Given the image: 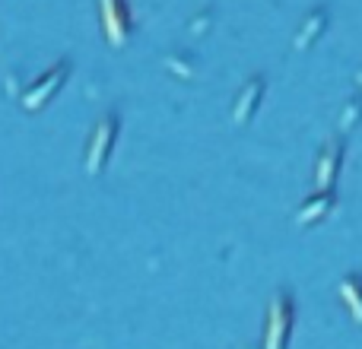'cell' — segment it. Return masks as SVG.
I'll list each match as a JSON object with an SVG mask.
<instances>
[{
    "mask_svg": "<svg viewBox=\"0 0 362 349\" xmlns=\"http://www.w3.org/2000/svg\"><path fill=\"white\" fill-rule=\"evenodd\" d=\"M293 321H296V305L289 292H276L267 308V327H264V349H286L293 337Z\"/></svg>",
    "mask_w": 362,
    "mask_h": 349,
    "instance_id": "cell-1",
    "label": "cell"
},
{
    "mask_svg": "<svg viewBox=\"0 0 362 349\" xmlns=\"http://www.w3.org/2000/svg\"><path fill=\"white\" fill-rule=\"evenodd\" d=\"M115 140H118V114L108 112L99 124L93 127V137L86 143V174L89 178H99L105 172L108 159H112Z\"/></svg>",
    "mask_w": 362,
    "mask_h": 349,
    "instance_id": "cell-2",
    "label": "cell"
},
{
    "mask_svg": "<svg viewBox=\"0 0 362 349\" xmlns=\"http://www.w3.org/2000/svg\"><path fill=\"white\" fill-rule=\"evenodd\" d=\"M67 73H70V61H57L54 67L45 70V73L38 76V80L32 83V86L25 89L23 95H19V105H23L25 112H42V108L48 105V102L64 89V83H67Z\"/></svg>",
    "mask_w": 362,
    "mask_h": 349,
    "instance_id": "cell-3",
    "label": "cell"
},
{
    "mask_svg": "<svg viewBox=\"0 0 362 349\" xmlns=\"http://www.w3.org/2000/svg\"><path fill=\"white\" fill-rule=\"evenodd\" d=\"M99 19H102V32H105L112 48H124L131 42V6L127 0H99Z\"/></svg>",
    "mask_w": 362,
    "mask_h": 349,
    "instance_id": "cell-4",
    "label": "cell"
},
{
    "mask_svg": "<svg viewBox=\"0 0 362 349\" xmlns=\"http://www.w3.org/2000/svg\"><path fill=\"white\" fill-rule=\"evenodd\" d=\"M340 165H344V143L331 140V143H325V150L318 153V162H315V181H318L321 191H334Z\"/></svg>",
    "mask_w": 362,
    "mask_h": 349,
    "instance_id": "cell-5",
    "label": "cell"
},
{
    "mask_svg": "<svg viewBox=\"0 0 362 349\" xmlns=\"http://www.w3.org/2000/svg\"><path fill=\"white\" fill-rule=\"evenodd\" d=\"M261 99H264V80L261 76H255V80H248L245 83V89L238 93L235 105H232V121H235V124H248V121L255 118Z\"/></svg>",
    "mask_w": 362,
    "mask_h": 349,
    "instance_id": "cell-6",
    "label": "cell"
},
{
    "mask_svg": "<svg viewBox=\"0 0 362 349\" xmlns=\"http://www.w3.org/2000/svg\"><path fill=\"white\" fill-rule=\"evenodd\" d=\"M334 191H318L315 197H308L305 203L299 206V213H296V223L299 225H315V223H321V219L327 216V213L334 210Z\"/></svg>",
    "mask_w": 362,
    "mask_h": 349,
    "instance_id": "cell-7",
    "label": "cell"
},
{
    "mask_svg": "<svg viewBox=\"0 0 362 349\" xmlns=\"http://www.w3.org/2000/svg\"><path fill=\"white\" fill-rule=\"evenodd\" d=\"M340 299H344V305L350 308L353 321L362 324V276L359 273L344 276V283H340Z\"/></svg>",
    "mask_w": 362,
    "mask_h": 349,
    "instance_id": "cell-8",
    "label": "cell"
},
{
    "mask_svg": "<svg viewBox=\"0 0 362 349\" xmlns=\"http://www.w3.org/2000/svg\"><path fill=\"white\" fill-rule=\"evenodd\" d=\"M325 19H327V13L325 10H318V13H312V16L305 19V25H302V32L296 35V48H305L312 38H318L321 35V29H325Z\"/></svg>",
    "mask_w": 362,
    "mask_h": 349,
    "instance_id": "cell-9",
    "label": "cell"
},
{
    "mask_svg": "<svg viewBox=\"0 0 362 349\" xmlns=\"http://www.w3.org/2000/svg\"><path fill=\"white\" fill-rule=\"evenodd\" d=\"M359 108H362V105H359V102H356V105H350V112H346V114H344V131H350V127H353V121H356V118H359Z\"/></svg>",
    "mask_w": 362,
    "mask_h": 349,
    "instance_id": "cell-10",
    "label": "cell"
}]
</instances>
